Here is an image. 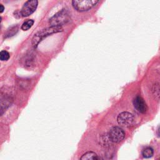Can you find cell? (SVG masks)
I'll use <instances>...</instances> for the list:
<instances>
[{
    "label": "cell",
    "mask_w": 160,
    "mask_h": 160,
    "mask_svg": "<svg viewBox=\"0 0 160 160\" xmlns=\"http://www.w3.org/2000/svg\"><path fill=\"white\" fill-rule=\"evenodd\" d=\"M63 31V28L59 26H50L48 28H44L42 30L38 31L35 34L32 39V44L34 47H36L38 44L45 38L48 37L49 35L54 33H59Z\"/></svg>",
    "instance_id": "6da1fadb"
},
{
    "label": "cell",
    "mask_w": 160,
    "mask_h": 160,
    "mask_svg": "<svg viewBox=\"0 0 160 160\" xmlns=\"http://www.w3.org/2000/svg\"><path fill=\"white\" fill-rule=\"evenodd\" d=\"M70 20V14L66 10H62L54 15L49 20L51 26H59L66 24Z\"/></svg>",
    "instance_id": "7a4b0ae2"
},
{
    "label": "cell",
    "mask_w": 160,
    "mask_h": 160,
    "mask_svg": "<svg viewBox=\"0 0 160 160\" xmlns=\"http://www.w3.org/2000/svg\"><path fill=\"white\" fill-rule=\"evenodd\" d=\"M98 2V0H74L72 1V4L76 10L83 12L90 10Z\"/></svg>",
    "instance_id": "3957f363"
},
{
    "label": "cell",
    "mask_w": 160,
    "mask_h": 160,
    "mask_svg": "<svg viewBox=\"0 0 160 160\" xmlns=\"http://www.w3.org/2000/svg\"><path fill=\"white\" fill-rule=\"evenodd\" d=\"M125 133L121 128L115 126L108 133L109 140L113 143H120L125 138Z\"/></svg>",
    "instance_id": "277c9868"
},
{
    "label": "cell",
    "mask_w": 160,
    "mask_h": 160,
    "mask_svg": "<svg viewBox=\"0 0 160 160\" xmlns=\"http://www.w3.org/2000/svg\"><path fill=\"white\" fill-rule=\"evenodd\" d=\"M135 118L133 114L124 111L119 114L117 118V121L119 125L123 126H130L133 124Z\"/></svg>",
    "instance_id": "5b68a950"
},
{
    "label": "cell",
    "mask_w": 160,
    "mask_h": 160,
    "mask_svg": "<svg viewBox=\"0 0 160 160\" xmlns=\"http://www.w3.org/2000/svg\"><path fill=\"white\" fill-rule=\"evenodd\" d=\"M38 4V1L36 0H30L26 1L20 11L22 16L27 17L33 13L37 8Z\"/></svg>",
    "instance_id": "8992f818"
},
{
    "label": "cell",
    "mask_w": 160,
    "mask_h": 160,
    "mask_svg": "<svg viewBox=\"0 0 160 160\" xmlns=\"http://www.w3.org/2000/svg\"><path fill=\"white\" fill-rule=\"evenodd\" d=\"M133 104L136 110L141 113H145L147 111V105L144 99L140 97H136L135 98Z\"/></svg>",
    "instance_id": "52a82bcc"
},
{
    "label": "cell",
    "mask_w": 160,
    "mask_h": 160,
    "mask_svg": "<svg viewBox=\"0 0 160 160\" xmlns=\"http://www.w3.org/2000/svg\"><path fill=\"white\" fill-rule=\"evenodd\" d=\"M10 99L7 98H2L0 99V116L5 112L6 109L10 106Z\"/></svg>",
    "instance_id": "ba28073f"
},
{
    "label": "cell",
    "mask_w": 160,
    "mask_h": 160,
    "mask_svg": "<svg viewBox=\"0 0 160 160\" xmlns=\"http://www.w3.org/2000/svg\"><path fill=\"white\" fill-rule=\"evenodd\" d=\"M98 155L94 152H88L85 153L80 158V160H97Z\"/></svg>",
    "instance_id": "9c48e42d"
},
{
    "label": "cell",
    "mask_w": 160,
    "mask_h": 160,
    "mask_svg": "<svg viewBox=\"0 0 160 160\" xmlns=\"http://www.w3.org/2000/svg\"><path fill=\"white\" fill-rule=\"evenodd\" d=\"M153 154H154L153 149L151 147L146 148L144 149H143L142 152L143 156L145 158H149L151 157H152Z\"/></svg>",
    "instance_id": "30bf717a"
},
{
    "label": "cell",
    "mask_w": 160,
    "mask_h": 160,
    "mask_svg": "<svg viewBox=\"0 0 160 160\" xmlns=\"http://www.w3.org/2000/svg\"><path fill=\"white\" fill-rule=\"evenodd\" d=\"M34 24V20H28L26 21H25L23 23L21 26V29L23 31H27L30 28H31L32 26Z\"/></svg>",
    "instance_id": "8fae6325"
},
{
    "label": "cell",
    "mask_w": 160,
    "mask_h": 160,
    "mask_svg": "<svg viewBox=\"0 0 160 160\" xmlns=\"http://www.w3.org/2000/svg\"><path fill=\"white\" fill-rule=\"evenodd\" d=\"M10 56L9 53L6 51H3L0 52V60L1 61H7L10 58Z\"/></svg>",
    "instance_id": "7c38bea8"
},
{
    "label": "cell",
    "mask_w": 160,
    "mask_h": 160,
    "mask_svg": "<svg viewBox=\"0 0 160 160\" xmlns=\"http://www.w3.org/2000/svg\"><path fill=\"white\" fill-rule=\"evenodd\" d=\"M4 6L2 5V4H0V13H3L4 11Z\"/></svg>",
    "instance_id": "4fadbf2b"
},
{
    "label": "cell",
    "mask_w": 160,
    "mask_h": 160,
    "mask_svg": "<svg viewBox=\"0 0 160 160\" xmlns=\"http://www.w3.org/2000/svg\"><path fill=\"white\" fill-rule=\"evenodd\" d=\"M97 160H104V159L101 157H100V156H98L97 158Z\"/></svg>",
    "instance_id": "5bb4252c"
},
{
    "label": "cell",
    "mask_w": 160,
    "mask_h": 160,
    "mask_svg": "<svg viewBox=\"0 0 160 160\" xmlns=\"http://www.w3.org/2000/svg\"><path fill=\"white\" fill-rule=\"evenodd\" d=\"M1 20H2V18H1V17H0V23H1Z\"/></svg>",
    "instance_id": "9a60e30c"
}]
</instances>
